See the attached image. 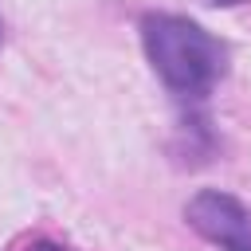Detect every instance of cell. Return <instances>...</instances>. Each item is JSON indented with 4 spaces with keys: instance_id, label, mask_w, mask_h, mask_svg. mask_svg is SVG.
Returning <instances> with one entry per match:
<instances>
[{
    "instance_id": "cell-3",
    "label": "cell",
    "mask_w": 251,
    "mask_h": 251,
    "mask_svg": "<svg viewBox=\"0 0 251 251\" xmlns=\"http://www.w3.org/2000/svg\"><path fill=\"white\" fill-rule=\"evenodd\" d=\"M27 251H63V247H55V243H47V239H35Z\"/></svg>"
},
{
    "instance_id": "cell-4",
    "label": "cell",
    "mask_w": 251,
    "mask_h": 251,
    "mask_svg": "<svg viewBox=\"0 0 251 251\" xmlns=\"http://www.w3.org/2000/svg\"><path fill=\"white\" fill-rule=\"evenodd\" d=\"M216 4H243V0H216Z\"/></svg>"
},
{
    "instance_id": "cell-1",
    "label": "cell",
    "mask_w": 251,
    "mask_h": 251,
    "mask_svg": "<svg viewBox=\"0 0 251 251\" xmlns=\"http://www.w3.org/2000/svg\"><path fill=\"white\" fill-rule=\"evenodd\" d=\"M141 43L165 86L184 98H204L227 67L224 43L184 16H145Z\"/></svg>"
},
{
    "instance_id": "cell-2",
    "label": "cell",
    "mask_w": 251,
    "mask_h": 251,
    "mask_svg": "<svg viewBox=\"0 0 251 251\" xmlns=\"http://www.w3.org/2000/svg\"><path fill=\"white\" fill-rule=\"evenodd\" d=\"M184 220L224 251H251V212L220 188L196 192L184 208Z\"/></svg>"
}]
</instances>
